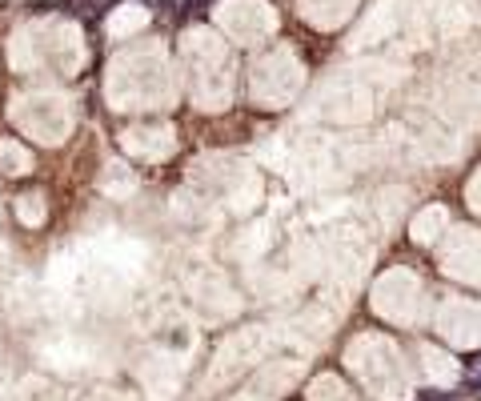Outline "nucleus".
<instances>
[{
    "label": "nucleus",
    "instance_id": "1",
    "mask_svg": "<svg viewBox=\"0 0 481 401\" xmlns=\"http://www.w3.org/2000/svg\"><path fill=\"white\" fill-rule=\"evenodd\" d=\"M104 100L117 112H165L173 109L177 89H173V77L157 56H136V60H129V68L109 73Z\"/></svg>",
    "mask_w": 481,
    "mask_h": 401
},
{
    "label": "nucleus",
    "instance_id": "6",
    "mask_svg": "<svg viewBox=\"0 0 481 401\" xmlns=\"http://www.w3.org/2000/svg\"><path fill=\"white\" fill-rule=\"evenodd\" d=\"M437 245H441V253H437L441 273L481 289V229L477 225H449V233Z\"/></svg>",
    "mask_w": 481,
    "mask_h": 401
},
{
    "label": "nucleus",
    "instance_id": "10",
    "mask_svg": "<svg viewBox=\"0 0 481 401\" xmlns=\"http://www.w3.org/2000/svg\"><path fill=\"white\" fill-rule=\"evenodd\" d=\"M36 173V156L33 149L24 145V141H16V137H0V177H33Z\"/></svg>",
    "mask_w": 481,
    "mask_h": 401
},
{
    "label": "nucleus",
    "instance_id": "4",
    "mask_svg": "<svg viewBox=\"0 0 481 401\" xmlns=\"http://www.w3.org/2000/svg\"><path fill=\"white\" fill-rule=\"evenodd\" d=\"M373 305L389 321H417L421 309H426V285H421V277H417L414 269L393 265L373 285Z\"/></svg>",
    "mask_w": 481,
    "mask_h": 401
},
{
    "label": "nucleus",
    "instance_id": "13",
    "mask_svg": "<svg viewBox=\"0 0 481 401\" xmlns=\"http://www.w3.org/2000/svg\"><path fill=\"white\" fill-rule=\"evenodd\" d=\"M465 205H470V209L481 217V165L473 169V177L465 181Z\"/></svg>",
    "mask_w": 481,
    "mask_h": 401
},
{
    "label": "nucleus",
    "instance_id": "8",
    "mask_svg": "<svg viewBox=\"0 0 481 401\" xmlns=\"http://www.w3.org/2000/svg\"><path fill=\"white\" fill-rule=\"evenodd\" d=\"M437 329L458 341V346H477L481 341V305L465 297H449L441 301V313H437Z\"/></svg>",
    "mask_w": 481,
    "mask_h": 401
},
{
    "label": "nucleus",
    "instance_id": "9",
    "mask_svg": "<svg viewBox=\"0 0 481 401\" xmlns=\"http://www.w3.org/2000/svg\"><path fill=\"white\" fill-rule=\"evenodd\" d=\"M217 12L225 16V28L241 41V45H253L261 36V28H269V12L261 0H245V9H225V4H217Z\"/></svg>",
    "mask_w": 481,
    "mask_h": 401
},
{
    "label": "nucleus",
    "instance_id": "3",
    "mask_svg": "<svg viewBox=\"0 0 481 401\" xmlns=\"http://www.w3.org/2000/svg\"><path fill=\"white\" fill-rule=\"evenodd\" d=\"M229 97H233V77H229L225 53L217 45L193 41L189 45V100L201 112H221L229 109Z\"/></svg>",
    "mask_w": 481,
    "mask_h": 401
},
{
    "label": "nucleus",
    "instance_id": "5",
    "mask_svg": "<svg viewBox=\"0 0 481 401\" xmlns=\"http://www.w3.org/2000/svg\"><path fill=\"white\" fill-rule=\"evenodd\" d=\"M301 89V68L293 65L285 53L265 56L261 65H253V77H249V97L257 109H285Z\"/></svg>",
    "mask_w": 481,
    "mask_h": 401
},
{
    "label": "nucleus",
    "instance_id": "11",
    "mask_svg": "<svg viewBox=\"0 0 481 401\" xmlns=\"http://www.w3.org/2000/svg\"><path fill=\"white\" fill-rule=\"evenodd\" d=\"M445 233H449V209L445 205H426V209L409 221V237H414L417 245H437Z\"/></svg>",
    "mask_w": 481,
    "mask_h": 401
},
{
    "label": "nucleus",
    "instance_id": "7",
    "mask_svg": "<svg viewBox=\"0 0 481 401\" xmlns=\"http://www.w3.org/2000/svg\"><path fill=\"white\" fill-rule=\"evenodd\" d=\"M121 149L136 165H161V161H168L177 153V133H173V124L141 121V124H129L121 133Z\"/></svg>",
    "mask_w": 481,
    "mask_h": 401
},
{
    "label": "nucleus",
    "instance_id": "12",
    "mask_svg": "<svg viewBox=\"0 0 481 401\" xmlns=\"http://www.w3.org/2000/svg\"><path fill=\"white\" fill-rule=\"evenodd\" d=\"M12 213H16V221L24 229H40L48 221V197L40 189H21L12 197Z\"/></svg>",
    "mask_w": 481,
    "mask_h": 401
},
{
    "label": "nucleus",
    "instance_id": "2",
    "mask_svg": "<svg viewBox=\"0 0 481 401\" xmlns=\"http://www.w3.org/2000/svg\"><path fill=\"white\" fill-rule=\"evenodd\" d=\"M12 124L21 129L24 145H40V149H60L77 129V109L56 92H33L21 97L12 105Z\"/></svg>",
    "mask_w": 481,
    "mask_h": 401
}]
</instances>
